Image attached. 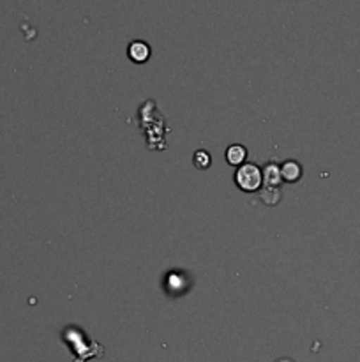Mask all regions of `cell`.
<instances>
[{"instance_id":"cell-1","label":"cell","mask_w":360,"mask_h":362,"mask_svg":"<svg viewBox=\"0 0 360 362\" xmlns=\"http://www.w3.org/2000/svg\"><path fill=\"white\" fill-rule=\"evenodd\" d=\"M235 184L246 193L258 191L261 188V184H263V171L254 163L242 164L235 171Z\"/></svg>"},{"instance_id":"cell-5","label":"cell","mask_w":360,"mask_h":362,"mask_svg":"<svg viewBox=\"0 0 360 362\" xmlns=\"http://www.w3.org/2000/svg\"><path fill=\"white\" fill-rule=\"evenodd\" d=\"M247 157V149L244 145H230L228 150H226V161H228L232 167H242L244 161Z\"/></svg>"},{"instance_id":"cell-4","label":"cell","mask_w":360,"mask_h":362,"mask_svg":"<svg viewBox=\"0 0 360 362\" xmlns=\"http://www.w3.org/2000/svg\"><path fill=\"white\" fill-rule=\"evenodd\" d=\"M281 182V167L275 163H268L263 170V184L271 186V188H279Z\"/></svg>"},{"instance_id":"cell-2","label":"cell","mask_w":360,"mask_h":362,"mask_svg":"<svg viewBox=\"0 0 360 362\" xmlns=\"http://www.w3.org/2000/svg\"><path fill=\"white\" fill-rule=\"evenodd\" d=\"M128 55L132 62H136V64H143V62H147L150 59V47L145 41L136 40L129 44Z\"/></svg>"},{"instance_id":"cell-7","label":"cell","mask_w":360,"mask_h":362,"mask_svg":"<svg viewBox=\"0 0 360 362\" xmlns=\"http://www.w3.org/2000/svg\"><path fill=\"white\" fill-rule=\"evenodd\" d=\"M194 167L200 168V170H207L211 167V156H209L207 150H197L193 156Z\"/></svg>"},{"instance_id":"cell-8","label":"cell","mask_w":360,"mask_h":362,"mask_svg":"<svg viewBox=\"0 0 360 362\" xmlns=\"http://www.w3.org/2000/svg\"><path fill=\"white\" fill-rule=\"evenodd\" d=\"M278 362H293V361H292V358H279Z\"/></svg>"},{"instance_id":"cell-3","label":"cell","mask_w":360,"mask_h":362,"mask_svg":"<svg viewBox=\"0 0 360 362\" xmlns=\"http://www.w3.org/2000/svg\"><path fill=\"white\" fill-rule=\"evenodd\" d=\"M281 177L283 181L293 184L302 177V167L297 161H286V163L281 164Z\"/></svg>"},{"instance_id":"cell-6","label":"cell","mask_w":360,"mask_h":362,"mask_svg":"<svg viewBox=\"0 0 360 362\" xmlns=\"http://www.w3.org/2000/svg\"><path fill=\"white\" fill-rule=\"evenodd\" d=\"M260 196H261V202L267 203V205H275V203L281 200V191H279V188L265 186V189L260 193Z\"/></svg>"}]
</instances>
